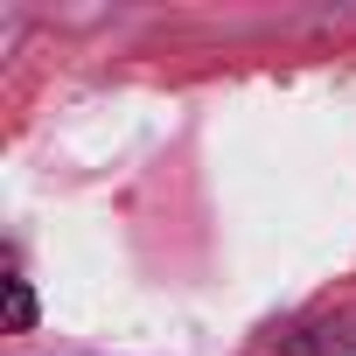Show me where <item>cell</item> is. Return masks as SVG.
Returning <instances> with one entry per match:
<instances>
[{
	"label": "cell",
	"instance_id": "6da1fadb",
	"mask_svg": "<svg viewBox=\"0 0 356 356\" xmlns=\"http://www.w3.org/2000/svg\"><path fill=\"white\" fill-rule=\"evenodd\" d=\"M35 321V300H29V280L8 273V328H29Z\"/></svg>",
	"mask_w": 356,
	"mask_h": 356
}]
</instances>
